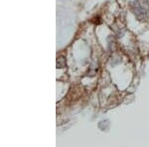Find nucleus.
I'll return each mask as SVG.
<instances>
[{
    "label": "nucleus",
    "instance_id": "f257e3e1",
    "mask_svg": "<svg viewBox=\"0 0 149 147\" xmlns=\"http://www.w3.org/2000/svg\"><path fill=\"white\" fill-rule=\"evenodd\" d=\"M130 5L132 12L138 18L146 17L149 12V3L147 0H133Z\"/></svg>",
    "mask_w": 149,
    "mask_h": 147
},
{
    "label": "nucleus",
    "instance_id": "f03ea898",
    "mask_svg": "<svg viewBox=\"0 0 149 147\" xmlns=\"http://www.w3.org/2000/svg\"><path fill=\"white\" fill-rule=\"evenodd\" d=\"M65 60L63 57H61L60 59H58V62H57V66L59 67V68H63V67L65 66Z\"/></svg>",
    "mask_w": 149,
    "mask_h": 147
}]
</instances>
